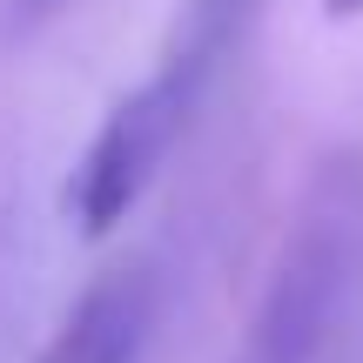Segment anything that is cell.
Here are the masks:
<instances>
[{
    "instance_id": "1",
    "label": "cell",
    "mask_w": 363,
    "mask_h": 363,
    "mask_svg": "<svg viewBox=\"0 0 363 363\" xmlns=\"http://www.w3.org/2000/svg\"><path fill=\"white\" fill-rule=\"evenodd\" d=\"M249 7H256V0H189V13H182L169 54L155 61V74H148L142 88H128L101 115L88 155H81V175H74V222L88 235H108L148 189H155V175L169 169L175 142L189 135V121H195V108H202L216 67L229 61Z\"/></svg>"
},
{
    "instance_id": "2",
    "label": "cell",
    "mask_w": 363,
    "mask_h": 363,
    "mask_svg": "<svg viewBox=\"0 0 363 363\" xmlns=\"http://www.w3.org/2000/svg\"><path fill=\"white\" fill-rule=\"evenodd\" d=\"M357 249H363V216L350 208L343 189H330V202L303 216L296 242L276 262L269 289H262L256 316H249V330H242V350L229 363H316L330 323H337V310H343Z\"/></svg>"
},
{
    "instance_id": "3",
    "label": "cell",
    "mask_w": 363,
    "mask_h": 363,
    "mask_svg": "<svg viewBox=\"0 0 363 363\" xmlns=\"http://www.w3.org/2000/svg\"><path fill=\"white\" fill-rule=\"evenodd\" d=\"M148 337V276L115 269L67 310L40 363H135Z\"/></svg>"
},
{
    "instance_id": "4",
    "label": "cell",
    "mask_w": 363,
    "mask_h": 363,
    "mask_svg": "<svg viewBox=\"0 0 363 363\" xmlns=\"http://www.w3.org/2000/svg\"><path fill=\"white\" fill-rule=\"evenodd\" d=\"M323 13H330V21H357L363 0H323Z\"/></svg>"
}]
</instances>
